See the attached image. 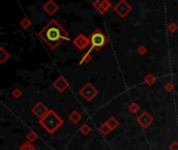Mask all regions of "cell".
Segmentation results:
<instances>
[{"label": "cell", "mask_w": 178, "mask_h": 150, "mask_svg": "<svg viewBox=\"0 0 178 150\" xmlns=\"http://www.w3.org/2000/svg\"><path fill=\"white\" fill-rule=\"evenodd\" d=\"M131 6L126 0H120L118 3L114 6V12L117 14L120 18H125L129 13L131 12Z\"/></svg>", "instance_id": "obj_4"}, {"label": "cell", "mask_w": 178, "mask_h": 150, "mask_svg": "<svg viewBox=\"0 0 178 150\" xmlns=\"http://www.w3.org/2000/svg\"><path fill=\"white\" fill-rule=\"evenodd\" d=\"M144 81L148 84V86H152L153 84H155L156 78H155V76H154L153 74H148V75L145 77Z\"/></svg>", "instance_id": "obj_16"}, {"label": "cell", "mask_w": 178, "mask_h": 150, "mask_svg": "<svg viewBox=\"0 0 178 150\" xmlns=\"http://www.w3.org/2000/svg\"><path fill=\"white\" fill-rule=\"evenodd\" d=\"M106 124L111 127V129H115L118 126V124H119V123H118V121L114 117H111L110 119H108L107 122H106Z\"/></svg>", "instance_id": "obj_17"}, {"label": "cell", "mask_w": 178, "mask_h": 150, "mask_svg": "<svg viewBox=\"0 0 178 150\" xmlns=\"http://www.w3.org/2000/svg\"><path fill=\"white\" fill-rule=\"evenodd\" d=\"M97 93H98V91H97V90L94 88L93 84H90V83H88L79 91V94L81 95L82 97H84L87 101H91L92 99H94L95 96L97 95Z\"/></svg>", "instance_id": "obj_5"}, {"label": "cell", "mask_w": 178, "mask_h": 150, "mask_svg": "<svg viewBox=\"0 0 178 150\" xmlns=\"http://www.w3.org/2000/svg\"><path fill=\"white\" fill-rule=\"evenodd\" d=\"M137 51H139L140 54H145V53L147 52V49H146L145 46H140L139 49H137Z\"/></svg>", "instance_id": "obj_23"}, {"label": "cell", "mask_w": 178, "mask_h": 150, "mask_svg": "<svg viewBox=\"0 0 178 150\" xmlns=\"http://www.w3.org/2000/svg\"><path fill=\"white\" fill-rule=\"evenodd\" d=\"M137 122H139L143 127H147V126L150 125L151 122H152V117L145 112L137 117Z\"/></svg>", "instance_id": "obj_11"}, {"label": "cell", "mask_w": 178, "mask_h": 150, "mask_svg": "<svg viewBox=\"0 0 178 150\" xmlns=\"http://www.w3.org/2000/svg\"><path fill=\"white\" fill-rule=\"evenodd\" d=\"M53 86L59 92H64L69 87V83L64 78V76H59V77L54 81Z\"/></svg>", "instance_id": "obj_10"}, {"label": "cell", "mask_w": 178, "mask_h": 150, "mask_svg": "<svg viewBox=\"0 0 178 150\" xmlns=\"http://www.w3.org/2000/svg\"><path fill=\"white\" fill-rule=\"evenodd\" d=\"M37 138H38V135L34 134V132H30V134L27 135V139L29 140V142H33V141L36 140Z\"/></svg>", "instance_id": "obj_21"}, {"label": "cell", "mask_w": 178, "mask_h": 150, "mask_svg": "<svg viewBox=\"0 0 178 150\" xmlns=\"http://www.w3.org/2000/svg\"><path fill=\"white\" fill-rule=\"evenodd\" d=\"M33 114L37 116V117H39L40 119H42V118H44L46 115H47V113L49 112V111L46 109V106L42 102H39L33 109Z\"/></svg>", "instance_id": "obj_9"}, {"label": "cell", "mask_w": 178, "mask_h": 150, "mask_svg": "<svg viewBox=\"0 0 178 150\" xmlns=\"http://www.w3.org/2000/svg\"><path fill=\"white\" fill-rule=\"evenodd\" d=\"M165 89H166V91H167V92H171L172 90H173V84H172L171 83H168L165 86Z\"/></svg>", "instance_id": "obj_24"}, {"label": "cell", "mask_w": 178, "mask_h": 150, "mask_svg": "<svg viewBox=\"0 0 178 150\" xmlns=\"http://www.w3.org/2000/svg\"><path fill=\"white\" fill-rule=\"evenodd\" d=\"M70 120L72 121L73 123H78L80 120H81V115L77 112H73L72 114L70 115Z\"/></svg>", "instance_id": "obj_13"}, {"label": "cell", "mask_w": 178, "mask_h": 150, "mask_svg": "<svg viewBox=\"0 0 178 150\" xmlns=\"http://www.w3.org/2000/svg\"><path fill=\"white\" fill-rule=\"evenodd\" d=\"M19 24H20V26H21V27L23 28V29H27V28L31 25V22H30V20H29V19L25 17V18L21 19V21H20V23H19Z\"/></svg>", "instance_id": "obj_14"}, {"label": "cell", "mask_w": 178, "mask_h": 150, "mask_svg": "<svg viewBox=\"0 0 178 150\" xmlns=\"http://www.w3.org/2000/svg\"><path fill=\"white\" fill-rule=\"evenodd\" d=\"M10 58V54L3 47L0 48V64H3L7 59Z\"/></svg>", "instance_id": "obj_12"}, {"label": "cell", "mask_w": 178, "mask_h": 150, "mask_svg": "<svg viewBox=\"0 0 178 150\" xmlns=\"http://www.w3.org/2000/svg\"><path fill=\"white\" fill-rule=\"evenodd\" d=\"M170 150H178V142H174L170 146Z\"/></svg>", "instance_id": "obj_26"}, {"label": "cell", "mask_w": 178, "mask_h": 150, "mask_svg": "<svg viewBox=\"0 0 178 150\" xmlns=\"http://www.w3.org/2000/svg\"><path fill=\"white\" fill-rule=\"evenodd\" d=\"M39 36L51 49H55L64 40H69V33L54 19L50 20V22H48L39 32Z\"/></svg>", "instance_id": "obj_1"}, {"label": "cell", "mask_w": 178, "mask_h": 150, "mask_svg": "<svg viewBox=\"0 0 178 150\" xmlns=\"http://www.w3.org/2000/svg\"><path fill=\"white\" fill-rule=\"evenodd\" d=\"M20 95H21V91H20L19 89L14 90V92H13V96H14V97L18 98V97H20Z\"/></svg>", "instance_id": "obj_25"}, {"label": "cell", "mask_w": 178, "mask_h": 150, "mask_svg": "<svg viewBox=\"0 0 178 150\" xmlns=\"http://www.w3.org/2000/svg\"><path fill=\"white\" fill-rule=\"evenodd\" d=\"M73 44L77 49L79 50H84L85 48H87L90 45V40L87 36H85L84 35H78L74 39Z\"/></svg>", "instance_id": "obj_7"}, {"label": "cell", "mask_w": 178, "mask_h": 150, "mask_svg": "<svg viewBox=\"0 0 178 150\" xmlns=\"http://www.w3.org/2000/svg\"><path fill=\"white\" fill-rule=\"evenodd\" d=\"M89 40H90L91 49H95L97 51H99L108 43V38L100 29H95L93 33H91V36H89Z\"/></svg>", "instance_id": "obj_3"}, {"label": "cell", "mask_w": 178, "mask_h": 150, "mask_svg": "<svg viewBox=\"0 0 178 150\" xmlns=\"http://www.w3.org/2000/svg\"><path fill=\"white\" fill-rule=\"evenodd\" d=\"M93 7L100 14H105L111 7V2L110 0H95L93 2Z\"/></svg>", "instance_id": "obj_6"}, {"label": "cell", "mask_w": 178, "mask_h": 150, "mask_svg": "<svg viewBox=\"0 0 178 150\" xmlns=\"http://www.w3.org/2000/svg\"><path fill=\"white\" fill-rule=\"evenodd\" d=\"M129 109H130V111L132 112V113H137V111H139V105H137V103H132V104H130V106H129Z\"/></svg>", "instance_id": "obj_20"}, {"label": "cell", "mask_w": 178, "mask_h": 150, "mask_svg": "<svg viewBox=\"0 0 178 150\" xmlns=\"http://www.w3.org/2000/svg\"><path fill=\"white\" fill-rule=\"evenodd\" d=\"M99 131H100V132H101V134H103V135H107L108 132L111 131V127L107 125V124L104 123L103 125H101V126L99 127Z\"/></svg>", "instance_id": "obj_18"}, {"label": "cell", "mask_w": 178, "mask_h": 150, "mask_svg": "<svg viewBox=\"0 0 178 150\" xmlns=\"http://www.w3.org/2000/svg\"><path fill=\"white\" fill-rule=\"evenodd\" d=\"M40 124H41L49 134H53L63 124V120L53 111H49L44 118H42L41 120H40Z\"/></svg>", "instance_id": "obj_2"}, {"label": "cell", "mask_w": 178, "mask_h": 150, "mask_svg": "<svg viewBox=\"0 0 178 150\" xmlns=\"http://www.w3.org/2000/svg\"><path fill=\"white\" fill-rule=\"evenodd\" d=\"M177 29H178V26L175 23H170L168 25V30L170 32H177Z\"/></svg>", "instance_id": "obj_19"}, {"label": "cell", "mask_w": 178, "mask_h": 150, "mask_svg": "<svg viewBox=\"0 0 178 150\" xmlns=\"http://www.w3.org/2000/svg\"><path fill=\"white\" fill-rule=\"evenodd\" d=\"M80 131H81V132L84 135H88L89 132H90L91 129H90V127H89L88 125H84V126L81 127V129H80Z\"/></svg>", "instance_id": "obj_22"}, {"label": "cell", "mask_w": 178, "mask_h": 150, "mask_svg": "<svg viewBox=\"0 0 178 150\" xmlns=\"http://www.w3.org/2000/svg\"><path fill=\"white\" fill-rule=\"evenodd\" d=\"M91 50H88L87 52L84 53V55L81 56V61H80V64H82V63H89V62L92 59V54H91Z\"/></svg>", "instance_id": "obj_15"}, {"label": "cell", "mask_w": 178, "mask_h": 150, "mask_svg": "<svg viewBox=\"0 0 178 150\" xmlns=\"http://www.w3.org/2000/svg\"><path fill=\"white\" fill-rule=\"evenodd\" d=\"M43 10H44L48 15L52 16L59 11V5H57L53 0H48V1L43 5Z\"/></svg>", "instance_id": "obj_8"}]
</instances>
